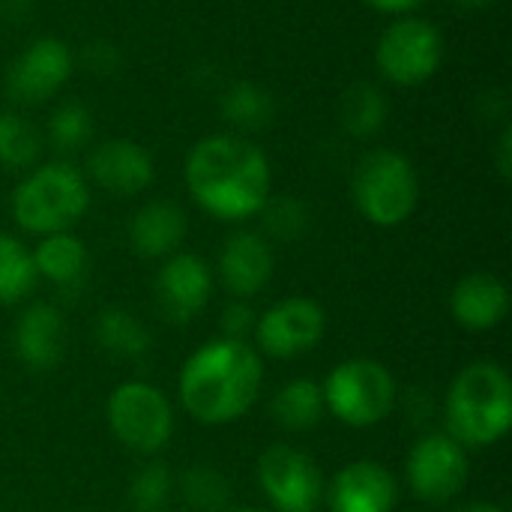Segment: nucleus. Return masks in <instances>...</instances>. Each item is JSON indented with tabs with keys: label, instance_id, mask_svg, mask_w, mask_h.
<instances>
[{
	"label": "nucleus",
	"instance_id": "f257e3e1",
	"mask_svg": "<svg viewBox=\"0 0 512 512\" xmlns=\"http://www.w3.org/2000/svg\"><path fill=\"white\" fill-rule=\"evenodd\" d=\"M186 189L216 219L243 222L270 198L273 174L261 147L240 135H207L186 156Z\"/></svg>",
	"mask_w": 512,
	"mask_h": 512
},
{
	"label": "nucleus",
	"instance_id": "f03ea898",
	"mask_svg": "<svg viewBox=\"0 0 512 512\" xmlns=\"http://www.w3.org/2000/svg\"><path fill=\"white\" fill-rule=\"evenodd\" d=\"M261 381V357L249 342L213 339L183 363L177 390L189 417L204 426H225L255 405Z\"/></svg>",
	"mask_w": 512,
	"mask_h": 512
},
{
	"label": "nucleus",
	"instance_id": "7ed1b4c3",
	"mask_svg": "<svg viewBox=\"0 0 512 512\" xmlns=\"http://www.w3.org/2000/svg\"><path fill=\"white\" fill-rule=\"evenodd\" d=\"M512 426L510 375L489 360L465 366L447 393V435L462 447H492Z\"/></svg>",
	"mask_w": 512,
	"mask_h": 512
},
{
	"label": "nucleus",
	"instance_id": "20e7f679",
	"mask_svg": "<svg viewBox=\"0 0 512 512\" xmlns=\"http://www.w3.org/2000/svg\"><path fill=\"white\" fill-rule=\"evenodd\" d=\"M90 189L81 171L66 162L33 168L12 192V216L27 234H60L84 219Z\"/></svg>",
	"mask_w": 512,
	"mask_h": 512
},
{
	"label": "nucleus",
	"instance_id": "39448f33",
	"mask_svg": "<svg viewBox=\"0 0 512 512\" xmlns=\"http://www.w3.org/2000/svg\"><path fill=\"white\" fill-rule=\"evenodd\" d=\"M351 192L366 222L396 228L408 222L420 204V177L411 159L399 150H372L360 159Z\"/></svg>",
	"mask_w": 512,
	"mask_h": 512
},
{
	"label": "nucleus",
	"instance_id": "423d86ee",
	"mask_svg": "<svg viewBox=\"0 0 512 512\" xmlns=\"http://www.w3.org/2000/svg\"><path fill=\"white\" fill-rule=\"evenodd\" d=\"M324 408L354 429L378 426L396 405V381L390 369L369 357L339 363L324 381Z\"/></svg>",
	"mask_w": 512,
	"mask_h": 512
},
{
	"label": "nucleus",
	"instance_id": "0eeeda50",
	"mask_svg": "<svg viewBox=\"0 0 512 512\" xmlns=\"http://www.w3.org/2000/svg\"><path fill=\"white\" fill-rule=\"evenodd\" d=\"M108 426L126 450L153 456L171 441L174 411L159 387L126 381L108 396Z\"/></svg>",
	"mask_w": 512,
	"mask_h": 512
},
{
	"label": "nucleus",
	"instance_id": "6e6552de",
	"mask_svg": "<svg viewBox=\"0 0 512 512\" xmlns=\"http://www.w3.org/2000/svg\"><path fill=\"white\" fill-rule=\"evenodd\" d=\"M441 60H444L441 30L432 21L414 15L393 21L375 45V63L381 75L399 87H417L429 81L441 69Z\"/></svg>",
	"mask_w": 512,
	"mask_h": 512
},
{
	"label": "nucleus",
	"instance_id": "1a4fd4ad",
	"mask_svg": "<svg viewBox=\"0 0 512 512\" xmlns=\"http://www.w3.org/2000/svg\"><path fill=\"white\" fill-rule=\"evenodd\" d=\"M258 483L276 512H315L324 498V477L315 459L279 444L258 459Z\"/></svg>",
	"mask_w": 512,
	"mask_h": 512
},
{
	"label": "nucleus",
	"instance_id": "9d476101",
	"mask_svg": "<svg viewBox=\"0 0 512 512\" xmlns=\"http://www.w3.org/2000/svg\"><path fill=\"white\" fill-rule=\"evenodd\" d=\"M405 474L417 498L429 504H444L456 498L468 483V453L450 435L432 432L411 447Z\"/></svg>",
	"mask_w": 512,
	"mask_h": 512
},
{
	"label": "nucleus",
	"instance_id": "9b49d317",
	"mask_svg": "<svg viewBox=\"0 0 512 512\" xmlns=\"http://www.w3.org/2000/svg\"><path fill=\"white\" fill-rule=\"evenodd\" d=\"M327 330L324 309L309 297H288L270 306L255 321V339L264 354L276 360H291L312 351Z\"/></svg>",
	"mask_w": 512,
	"mask_h": 512
},
{
	"label": "nucleus",
	"instance_id": "f8f14e48",
	"mask_svg": "<svg viewBox=\"0 0 512 512\" xmlns=\"http://www.w3.org/2000/svg\"><path fill=\"white\" fill-rule=\"evenodd\" d=\"M72 51L63 39L42 36L30 42L6 72V90L15 102L36 105L51 99L72 75Z\"/></svg>",
	"mask_w": 512,
	"mask_h": 512
},
{
	"label": "nucleus",
	"instance_id": "ddd939ff",
	"mask_svg": "<svg viewBox=\"0 0 512 512\" xmlns=\"http://www.w3.org/2000/svg\"><path fill=\"white\" fill-rule=\"evenodd\" d=\"M213 294V273L207 261L192 252H174L156 273V303L165 321L189 324Z\"/></svg>",
	"mask_w": 512,
	"mask_h": 512
},
{
	"label": "nucleus",
	"instance_id": "4468645a",
	"mask_svg": "<svg viewBox=\"0 0 512 512\" xmlns=\"http://www.w3.org/2000/svg\"><path fill=\"white\" fill-rule=\"evenodd\" d=\"M324 495L330 512H393L399 486L384 465L360 459L345 465L333 477L330 489H324Z\"/></svg>",
	"mask_w": 512,
	"mask_h": 512
},
{
	"label": "nucleus",
	"instance_id": "2eb2a0df",
	"mask_svg": "<svg viewBox=\"0 0 512 512\" xmlns=\"http://www.w3.org/2000/svg\"><path fill=\"white\" fill-rule=\"evenodd\" d=\"M87 171L93 177V183L111 195H138L144 192L150 183H153V156L129 141V138H111V141H102L90 159H87Z\"/></svg>",
	"mask_w": 512,
	"mask_h": 512
},
{
	"label": "nucleus",
	"instance_id": "dca6fc26",
	"mask_svg": "<svg viewBox=\"0 0 512 512\" xmlns=\"http://www.w3.org/2000/svg\"><path fill=\"white\" fill-rule=\"evenodd\" d=\"M276 258L273 246L258 231H237L219 252V279L234 297H255L267 288Z\"/></svg>",
	"mask_w": 512,
	"mask_h": 512
},
{
	"label": "nucleus",
	"instance_id": "f3484780",
	"mask_svg": "<svg viewBox=\"0 0 512 512\" xmlns=\"http://www.w3.org/2000/svg\"><path fill=\"white\" fill-rule=\"evenodd\" d=\"M66 348L63 315L48 303H33L15 324V354L27 369L48 372L60 363Z\"/></svg>",
	"mask_w": 512,
	"mask_h": 512
},
{
	"label": "nucleus",
	"instance_id": "a211bd4d",
	"mask_svg": "<svg viewBox=\"0 0 512 512\" xmlns=\"http://www.w3.org/2000/svg\"><path fill=\"white\" fill-rule=\"evenodd\" d=\"M453 318L474 333L495 330L510 312V291L492 273H471L456 282L450 294Z\"/></svg>",
	"mask_w": 512,
	"mask_h": 512
},
{
	"label": "nucleus",
	"instance_id": "6ab92c4d",
	"mask_svg": "<svg viewBox=\"0 0 512 512\" xmlns=\"http://www.w3.org/2000/svg\"><path fill=\"white\" fill-rule=\"evenodd\" d=\"M186 237V213L174 201H147L129 222L132 249L141 258H168Z\"/></svg>",
	"mask_w": 512,
	"mask_h": 512
},
{
	"label": "nucleus",
	"instance_id": "aec40b11",
	"mask_svg": "<svg viewBox=\"0 0 512 512\" xmlns=\"http://www.w3.org/2000/svg\"><path fill=\"white\" fill-rule=\"evenodd\" d=\"M30 258H33L36 276L54 285H75L87 270V246L69 231L45 234L39 246L30 252Z\"/></svg>",
	"mask_w": 512,
	"mask_h": 512
},
{
	"label": "nucleus",
	"instance_id": "412c9836",
	"mask_svg": "<svg viewBox=\"0 0 512 512\" xmlns=\"http://www.w3.org/2000/svg\"><path fill=\"white\" fill-rule=\"evenodd\" d=\"M270 414L288 432H306V429L318 426V420L324 414V390H321V384H315L309 378L288 381L273 396Z\"/></svg>",
	"mask_w": 512,
	"mask_h": 512
},
{
	"label": "nucleus",
	"instance_id": "4be33fe9",
	"mask_svg": "<svg viewBox=\"0 0 512 512\" xmlns=\"http://www.w3.org/2000/svg\"><path fill=\"white\" fill-rule=\"evenodd\" d=\"M387 96L369 84V81H357L342 93V105H339V117L348 135L354 138H372L381 132V126L387 123Z\"/></svg>",
	"mask_w": 512,
	"mask_h": 512
},
{
	"label": "nucleus",
	"instance_id": "5701e85b",
	"mask_svg": "<svg viewBox=\"0 0 512 512\" xmlns=\"http://www.w3.org/2000/svg\"><path fill=\"white\" fill-rule=\"evenodd\" d=\"M96 342L102 351L120 360H138L150 351L147 327L126 309H105L96 318Z\"/></svg>",
	"mask_w": 512,
	"mask_h": 512
},
{
	"label": "nucleus",
	"instance_id": "b1692460",
	"mask_svg": "<svg viewBox=\"0 0 512 512\" xmlns=\"http://www.w3.org/2000/svg\"><path fill=\"white\" fill-rule=\"evenodd\" d=\"M222 114L240 129H261L273 117V96L252 81H237L222 96Z\"/></svg>",
	"mask_w": 512,
	"mask_h": 512
},
{
	"label": "nucleus",
	"instance_id": "393cba45",
	"mask_svg": "<svg viewBox=\"0 0 512 512\" xmlns=\"http://www.w3.org/2000/svg\"><path fill=\"white\" fill-rule=\"evenodd\" d=\"M39 150H42V138L36 126L21 114L0 111V168L9 171L30 168L39 159Z\"/></svg>",
	"mask_w": 512,
	"mask_h": 512
},
{
	"label": "nucleus",
	"instance_id": "a878e982",
	"mask_svg": "<svg viewBox=\"0 0 512 512\" xmlns=\"http://www.w3.org/2000/svg\"><path fill=\"white\" fill-rule=\"evenodd\" d=\"M36 282L30 252L9 234H0V306L18 303Z\"/></svg>",
	"mask_w": 512,
	"mask_h": 512
},
{
	"label": "nucleus",
	"instance_id": "bb28decb",
	"mask_svg": "<svg viewBox=\"0 0 512 512\" xmlns=\"http://www.w3.org/2000/svg\"><path fill=\"white\" fill-rule=\"evenodd\" d=\"M180 492H183L186 504L198 512H222L225 504H228V498H231L228 480L216 468H210V465L189 468L183 474V480H180Z\"/></svg>",
	"mask_w": 512,
	"mask_h": 512
},
{
	"label": "nucleus",
	"instance_id": "cd10ccee",
	"mask_svg": "<svg viewBox=\"0 0 512 512\" xmlns=\"http://www.w3.org/2000/svg\"><path fill=\"white\" fill-rule=\"evenodd\" d=\"M93 138V117L84 105L78 102H63L54 108L51 120H48V141L57 147V150H81L87 147Z\"/></svg>",
	"mask_w": 512,
	"mask_h": 512
},
{
	"label": "nucleus",
	"instance_id": "c85d7f7f",
	"mask_svg": "<svg viewBox=\"0 0 512 512\" xmlns=\"http://www.w3.org/2000/svg\"><path fill=\"white\" fill-rule=\"evenodd\" d=\"M261 219H264V231L282 243L300 240L309 231V207L300 198H288V195L273 198L270 195L267 204L261 207Z\"/></svg>",
	"mask_w": 512,
	"mask_h": 512
},
{
	"label": "nucleus",
	"instance_id": "c756f323",
	"mask_svg": "<svg viewBox=\"0 0 512 512\" xmlns=\"http://www.w3.org/2000/svg\"><path fill=\"white\" fill-rule=\"evenodd\" d=\"M171 498V474L162 462L144 465L129 486V504L135 512H162Z\"/></svg>",
	"mask_w": 512,
	"mask_h": 512
},
{
	"label": "nucleus",
	"instance_id": "7c9ffc66",
	"mask_svg": "<svg viewBox=\"0 0 512 512\" xmlns=\"http://www.w3.org/2000/svg\"><path fill=\"white\" fill-rule=\"evenodd\" d=\"M255 309L243 300H234L222 309L219 315V330H222V339H234V342H246L249 333H255Z\"/></svg>",
	"mask_w": 512,
	"mask_h": 512
},
{
	"label": "nucleus",
	"instance_id": "2f4dec72",
	"mask_svg": "<svg viewBox=\"0 0 512 512\" xmlns=\"http://www.w3.org/2000/svg\"><path fill=\"white\" fill-rule=\"evenodd\" d=\"M495 162H498V171L504 180H510L512 174V129L504 126L501 135H498V147H495Z\"/></svg>",
	"mask_w": 512,
	"mask_h": 512
},
{
	"label": "nucleus",
	"instance_id": "473e14b6",
	"mask_svg": "<svg viewBox=\"0 0 512 512\" xmlns=\"http://www.w3.org/2000/svg\"><path fill=\"white\" fill-rule=\"evenodd\" d=\"M369 6H375L378 12H390V15H402V12H411V9H417L420 3H426V0H366Z\"/></svg>",
	"mask_w": 512,
	"mask_h": 512
},
{
	"label": "nucleus",
	"instance_id": "72a5a7b5",
	"mask_svg": "<svg viewBox=\"0 0 512 512\" xmlns=\"http://www.w3.org/2000/svg\"><path fill=\"white\" fill-rule=\"evenodd\" d=\"M456 512H507L504 507H498V504H489V501H474V504H468V507H459Z\"/></svg>",
	"mask_w": 512,
	"mask_h": 512
},
{
	"label": "nucleus",
	"instance_id": "f704fd0d",
	"mask_svg": "<svg viewBox=\"0 0 512 512\" xmlns=\"http://www.w3.org/2000/svg\"><path fill=\"white\" fill-rule=\"evenodd\" d=\"M450 3H456L462 9H483V6H492L495 0H450Z\"/></svg>",
	"mask_w": 512,
	"mask_h": 512
},
{
	"label": "nucleus",
	"instance_id": "c9c22d12",
	"mask_svg": "<svg viewBox=\"0 0 512 512\" xmlns=\"http://www.w3.org/2000/svg\"><path fill=\"white\" fill-rule=\"evenodd\" d=\"M231 512H267V510H255V507H240V510H231Z\"/></svg>",
	"mask_w": 512,
	"mask_h": 512
}]
</instances>
